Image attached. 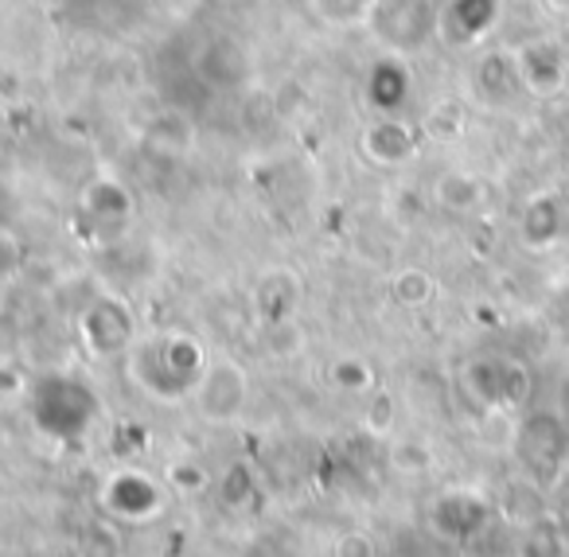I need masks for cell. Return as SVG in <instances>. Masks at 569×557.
<instances>
[{"mask_svg": "<svg viewBox=\"0 0 569 557\" xmlns=\"http://www.w3.org/2000/svg\"><path fill=\"white\" fill-rule=\"evenodd\" d=\"M363 152L379 165H402L413 157V137L395 113H379L363 133Z\"/></svg>", "mask_w": 569, "mask_h": 557, "instance_id": "8992f818", "label": "cell"}, {"mask_svg": "<svg viewBox=\"0 0 569 557\" xmlns=\"http://www.w3.org/2000/svg\"><path fill=\"white\" fill-rule=\"evenodd\" d=\"M410 95V74L398 59H379L367 74V102L375 106V113H395Z\"/></svg>", "mask_w": 569, "mask_h": 557, "instance_id": "ba28073f", "label": "cell"}, {"mask_svg": "<svg viewBox=\"0 0 569 557\" xmlns=\"http://www.w3.org/2000/svg\"><path fill=\"white\" fill-rule=\"evenodd\" d=\"M28 409H32V421L43 437L71 445V440H82L90 432L98 417V398L82 378L48 375L28 390Z\"/></svg>", "mask_w": 569, "mask_h": 557, "instance_id": "7a4b0ae2", "label": "cell"}, {"mask_svg": "<svg viewBox=\"0 0 569 557\" xmlns=\"http://www.w3.org/2000/svg\"><path fill=\"white\" fill-rule=\"evenodd\" d=\"M102 499L113 515L129 518V523H144V518L160 515V507H164V491L144 471H118V476H110V484L102 487Z\"/></svg>", "mask_w": 569, "mask_h": 557, "instance_id": "5b68a950", "label": "cell"}, {"mask_svg": "<svg viewBox=\"0 0 569 557\" xmlns=\"http://www.w3.org/2000/svg\"><path fill=\"white\" fill-rule=\"evenodd\" d=\"M332 378H336V386H343V390H359V386L371 382V375H367V367H363V362H356V359L336 362Z\"/></svg>", "mask_w": 569, "mask_h": 557, "instance_id": "9c48e42d", "label": "cell"}, {"mask_svg": "<svg viewBox=\"0 0 569 557\" xmlns=\"http://www.w3.org/2000/svg\"><path fill=\"white\" fill-rule=\"evenodd\" d=\"M82 211L98 227H126L129 215H133V199H129V191L118 180H94L82 191Z\"/></svg>", "mask_w": 569, "mask_h": 557, "instance_id": "52a82bcc", "label": "cell"}, {"mask_svg": "<svg viewBox=\"0 0 569 557\" xmlns=\"http://www.w3.org/2000/svg\"><path fill=\"white\" fill-rule=\"evenodd\" d=\"M375 546L363 538V534H348V538H340V546H336V557H371Z\"/></svg>", "mask_w": 569, "mask_h": 557, "instance_id": "30bf717a", "label": "cell"}, {"mask_svg": "<svg viewBox=\"0 0 569 557\" xmlns=\"http://www.w3.org/2000/svg\"><path fill=\"white\" fill-rule=\"evenodd\" d=\"M79 331H82V344H87L98 359H113V355L133 347V312H129L121 300L98 297L94 305L82 312Z\"/></svg>", "mask_w": 569, "mask_h": 557, "instance_id": "3957f363", "label": "cell"}, {"mask_svg": "<svg viewBox=\"0 0 569 557\" xmlns=\"http://www.w3.org/2000/svg\"><path fill=\"white\" fill-rule=\"evenodd\" d=\"M246 557H301L293 546H284V541H258Z\"/></svg>", "mask_w": 569, "mask_h": 557, "instance_id": "7c38bea8", "label": "cell"}, {"mask_svg": "<svg viewBox=\"0 0 569 557\" xmlns=\"http://www.w3.org/2000/svg\"><path fill=\"white\" fill-rule=\"evenodd\" d=\"M203 370H207L203 347L191 336H180V331L149 339V344L133 347V355H129L133 382L160 401H180L183 394H196Z\"/></svg>", "mask_w": 569, "mask_h": 557, "instance_id": "6da1fadb", "label": "cell"}, {"mask_svg": "<svg viewBox=\"0 0 569 557\" xmlns=\"http://www.w3.org/2000/svg\"><path fill=\"white\" fill-rule=\"evenodd\" d=\"M17 261H20V246H17V238L4 235V230H0V277L9 273V269H17Z\"/></svg>", "mask_w": 569, "mask_h": 557, "instance_id": "8fae6325", "label": "cell"}, {"mask_svg": "<svg viewBox=\"0 0 569 557\" xmlns=\"http://www.w3.org/2000/svg\"><path fill=\"white\" fill-rule=\"evenodd\" d=\"M24 386H20V378L12 375V370H0V394H20Z\"/></svg>", "mask_w": 569, "mask_h": 557, "instance_id": "4fadbf2b", "label": "cell"}, {"mask_svg": "<svg viewBox=\"0 0 569 557\" xmlns=\"http://www.w3.org/2000/svg\"><path fill=\"white\" fill-rule=\"evenodd\" d=\"M196 401H199V409H203V417H211V421H230V417H238L246 406L242 367H234V362H227V359L207 362L203 378H199V386H196Z\"/></svg>", "mask_w": 569, "mask_h": 557, "instance_id": "277c9868", "label": "cell"}, {"mask_svg": "<svg viewBox=\"0 0 569 557\" xmlns=\"http://www.w3.org/2000/svg\"><path fill=\"white\" fill-rule=\"evenodd\" d=\"M317 4H340V0H317Z\"/></svg>", "mask_w": 569, "mask_h": 557, "instance_id": "5bb4252c", "label": "cell"}]
</instances>
